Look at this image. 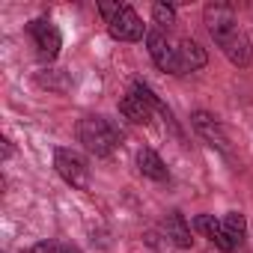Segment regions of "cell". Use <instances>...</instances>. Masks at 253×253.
Wrapping results in <instances>:
<instances>
[{
	"label": "cell",
	"mask_w": 253,
	"mask_h": 253,
	"mask_svg": "<svg viewBox=\"0 0 253 253\" xmlns=\"http://www.w3.org/2000/svg\"><path fill=\"white\" fill-rule=\"evenodd\" d=\"M78 134H81V143H84L92 155H98V158L110 155V152L119 146V131L113 128L104 116H86V119H81Z\"/></svg>",
	"instance_id": "1"
},
{
	"label": "cell",
	"mask_w": 253,
	"mask_h": 253,
	"mask_svg": "<svg viewBox=\"0 0 253 253\" xmlns=\"http://www.w3.org/2000/svg\"><path fill=\"white\" fill-rule=\"evenodd\" d=\"M146 45H149V54L155 60V66L161 72H170V75H185L182 69V60H179V42H170V36L161 30V27H152L146 33Z\"/></svg>",
	"instance_id": "2"
},
{
	"label": "cell",
	"mask_w": 253,
	"mask_h": 253,
	"mask_svg": "<svg viewBox=\"0 0 253 253\" xmlns=\"http://www.w3.org/2000/svg\"><path fill=\"white\" fill-rule=\"evenodd\" d=\"M211 39L217 42V48L226 54V60H229L232 66L247 69V66L253 63V48H250L247 36H244L235 24H232V27H223V30H217V33H211Z\"/></svg>",
	"instance_id": "3"
},
{
	"label": "cell",
	"mask_w": 253,
	"mask_h": 253,
	"mask_svg": "<svg viewBox=\"0 0 253 253\" xmlns=\"http://www.w3.org/2000/svg\"><path fill=\"white\" fill-rule=\"evenodd\" d=\"M54 167L57 173L63 176L66 185L78 188V191H86L89 188V167L84 164V158L72 149H57L54 152Z\"/></svg>",
	"instance_id": "4"
},
{
	"label": "cell",
	"mask_w": 253,
	"mask_h": 253,
	"mask_svg": "<svg viewBox=\"0 0 253 253\" xmlns=\"http://www.w3.org/2000/svg\"><path fill=\"white\" fill-rule=\"evenodd\" d=\"M107 30H110V36L119 39V42H137V39H143V36L149 33L146 24L140 21V15H137L128 3H122V9L107 21Z\"/></svg>",
	"instance_id": "5"
},
{
	"label": "cell",
	"mask_w": 253,
	"mask_h": 253,
	"mask_svg": "<svg viewBox=\"0 0 253 253\" xmlns=\"http://www.w3.org/2000/svg\"><path fill=\"white\" fill-rule=\"evenodd\" d=\"M191 122H194L197 134H200L209 146L220 149L223 155H232V149H229V137H226V131H223V125H220L211 113H206V110H194V113H191Z\"/></svg>",
	"instance_id": "6"
},
{
	"label": "cell",
	"mask_w": 253,
	"mask_h": 253,
	"mask_svg": "<svg viewBox=\"0 0 253 253\" xmlns=\"http://www.w3.org/2000/svg\"><path fill=\"white\" fill-rule=\"evenodd\" d=\"M30 36H33V42H36V48H39V57L42 60H54L57 54H60V45H63V39H60V30L51 24V21H45V18H36V21H30Z\"/></svg>",
	"instance_id": "7"
},
{
	"label": "cell",
	"mask_w": 253,
	"mask_h": 253,
	"mask_svg": "<svg viewBox=\"0 0 253 253\" xmlns=\"http://www.w3.org/2000/svg\"><path fill=\"white\" fill-rule=\"evenodd\" d=\"M194 229H200V232H203L211 244H217L220 250H226V253H229V250H235V244H232V241H229V235L223 232V223H220V220H214L211 214H200V217H194Z\"/></svg>",
	"instance_id": "8"
},
{
	"label": "cell",
	"mask_w": 253,
	"mask_h": 253,
	"mask_svg": "<svg viewBox=\"0 0 253 253\" xmlns=\"http://www.w3.org/2000/svg\"><path fill=\"white\" fill-rule=\"evenodd\" d=\"M119 113L128 119V122H134V125H146V122L152 119V107H149V104H146L134 89L119 101Z\"/></svg>",
	"instance_id": "9"
},
{
	"label": "cell",
	"mask_w": 253,
	"mask_h": 253,
	"mask_svg": "<svg viewBox=\"0 0 253 253\" xmlns=\"http://www.w3.org/2000/svg\"><path fill=\"white\" fill-rule=\"evenodd\" d=\"M179 60H182L185 75H188V72H197V69H203V66L209 63L206 51H203L194 39H182V42H179Z\"/></svg>",
	"instance_id": "10"
},
{
	"label": "cell",
	"mask_w": 253,
	"mask_h": 253,
	"mask_svg": "<svg viewBox=\"0 0 253 253\" xmlns=\"http://www.w3.org/2000/svg\"><path fill=\"white\" fill-rule=\"evenodd\" d=\"M167 238H173V244L182 247V250L194 244V238H191V223L185 220L182 211H170V217H167Z\"/></svg>",
	"instance_id": "11"
},
{
	"label": "cell",
	"mask_w": 253,
	"mask_h": 253,
	"mask_svg": "<svg viewBox=\"0 0 253 253\" xmlns=\"http://www.w3.org/2000/svg\"><path fill=\"white\" fill-rule=\"evenodd\" d=\"M206 24H209V33H217V30H223V27H232V24H235L232 6H226V3H211V6H206Z\"/></svg>",
	"instance_id": "12"
},
{
	"label": "cell",
	"mask_w": 253,
	"mask_h": 253,
	"mask_svg": "<svg viewBox=\"0 0 253 253\" xmlns=\"http://www.w3.org/2000/svg\"><path fill=\"white\" fill-rule=\"evenodd\" d=\"M137 167H140L143 176H149V179H155V182H164V179H167V167H164V161L158 158V152H152V149H140Z\"/></svg>",
	"instance_id": "13"
},
{
	"label": "cell",
	"mask_w": 253,
	"mask_h": 253,
	"mask_svg": "<svg viewBox=\"0 0 253 253\" xmlns=\"http://www.w3.org/2000/svg\"><path fill=\"white\" fill-rule=\"evenodd\" d=\"M220 223H223V232L229 235V241L238 247V244H241V238H244V232H247V220H244V214H238V211H229V214H226Z\"/></svg>",
	"instance_id": "14"
},
{
	"label": "cell",
	"mask_w": 253,
	"mask_h": 253,
	"mask_svg": "<svg viewBox=\"0 0 253 253\" xmlns=\"http://www.w3.org/2000/svg\"><path fill=\"white\" fill-rule=\"evenodd\" d=\"M152 18H155V24L164 30V27L176 24V9H173L170 3H155V6H152Z\"/></svg>",
	"instance_id": "15"
},
{
	"label": "cell",
	"mask_w": 253,
	"mask_h": 253,
	"mask_svg": "<svg viewBox=\"0 0 253 253\" xmlns=\"http://www.w3.org/2000/svg\"><path fill=\"white\" fill-rule=\"evenodd\" d=\"M60 250H63V247L54 244V241H39V244H33L30 253H60Z\"/></svg>",
	"instance_id": "16"
},
{
	"label": "cell",
	"mask_w": 253,
	"mask_h": 253,
	"mask_svg": "<svg viewBox=\"0 0 253 253\" xmlns=\"http://www.w3.org/2000/svg\"><path fill=\"white\" fill-rule=\"evenodd\" d=\"M119 9H122V3H98V12H101V15H104L107 21H110V18H113V15L119 12Z\"/></svg>",
	"instance_id": "17"
},
{
	"label": "cell",
	"mask_w": 253,
	"mask_h": 253,
	"mask_svg": "<svg viewBox=\"0 0 253 253\" xmlns=\"http://www.w3.org/2000/svg\"><path fill=\"white\" fill-rule=\"evenodd\" d=\"M60 253H81V250H78V247H75V244H66V247H63V250H60Z\"/></svg>",
	"instance_id": "18"
}]
</instances>
